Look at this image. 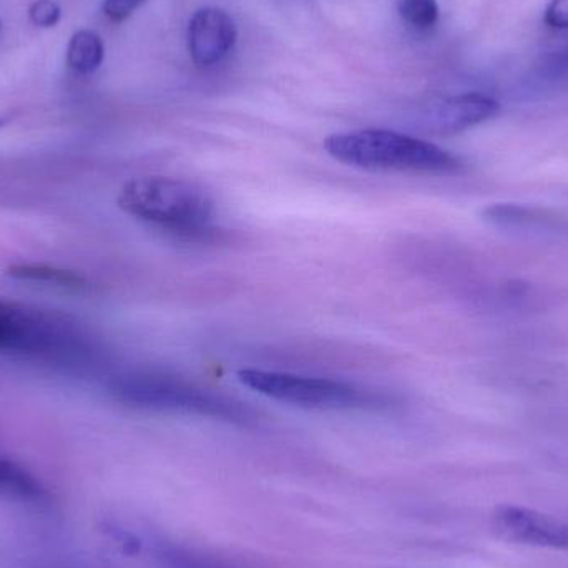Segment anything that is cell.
Returning a JSON list of instances; mask_svg holds the SVG:
<instances>
[{
  "mask_svg": "<svg viewBox=\"0 0 568 568\" xmlns=\"http://www.w3.org/2000/svg\"><path fill=\"white\" fill-rule=\"evenodd\" d=\"M0 354L73 367L93 366L99 359L95 341L72 317L2 297Z\"/></svg>",
  "mask_w": 568,
  "mask_h": 568,
  "instance_id": "1",
  "label": "cell"
},
{
  "mask_svg": "<svg viewBox=\"0 0 568 568\" xmlns=\"http://www.w3.org/2000/svg\"><path fill=\"white\" fill-rule=\"evenodd\" d=\"M105 47L99 33L92 30H79L73 33L67 49V63L73 72L89 75L102 65Z\"/></svg>",
  "mask_w": 568,
  "mask_h": 568,
  "instance_id": "13",
  "label": "cell"
},
{
  "mask_svg": "<svg viewBox=\"0 0 568 568\" xmlns=\"http://www.w3.org/2000/svg\"><path fill=\"white\" fill-rule=\"evenodd\" d=\"M116 203L126 215L180 239H205L212 233L215 203L205 190L186 180H130L120 190Z\"/></svg>",
  "mask_w": 568,
  "mask_h": 568,
  "instance_id": "2",
  "label": "cell"
},
{
  "mask_svg": "<svg viewBox=\"0 0 568 568\" xmlns=\"http://www.w3.org/2000/svg\"><path fill=\"white\" fill-rule=\"evenodd\" d=\"M397 10L404 22L417 30L430 29L439 20L437 0H399Z\"/></svg>",
  "mask_w": 568,
  "mask_h": 568,
  "instance_id": "14",
  "label": "cell"
},
{
  "mask_svg": "<svg viewBox=\"0 0 568 568\" xmlns=\"http://www.w3.org/2000/svg\"><path fill=\"white\" fill-rule=\"evenodd\" d=\"M109 390L113 399L135 409L189 414L236 424H248L253 419L252 410L239 400L156 371L116 374L110 377Z\"/></svg>",
  "mask_w": 568,
  "mask_h": 568,
  "instance_id": "3",
  "label": "cell"
},
{
  "mask_svg": "<svg viewBox=\"0 0 568 568\" xmlns=\"http://www.w3.org/2000/svg\"><path fill=\"white\" fill-rule=\"evenodd\" d=\"M3 123H6V120L0 119V126H2V125H3Z\"/></svg>",
  "mask_w": 568,
  "mask_h": 568,
  "instance_id": "18",
  "label": "cell"
},
{
  "mask_svg": "<svg viewBox=\"0 0 568 568\" xmlns=\"http://www.w3.org/2000/svg\"><path fill=\"white\" fill-rule=\"evenodd\" d=\"M145 0H103L102 10L112 22H123L129 19Z\"/></svg>",
  "mask_w": 568,
  "mask_h": 568,
  "instance_id": "16",
  "label": "cell"
},
{
  "mask_svg": "<svg viewBox=\"0 0 568 568\" xmlns=\"http://www.w3.org/2000/svg\"><path fill=\"white\" fill-rule=\"evenodd\" d=\"M243 386L306 409L349 410L379 409L387 400L373 390L363 389L349 383L324 379V377L297 376V374L276 373L265 369L239 371Z\"/></svg>",
  "mask_w": 568,
  "mask_h": 568,
  "instance_id": "5",
  "label": "cell"
},
{
  "mask_svg": "<svg viewBox=\"0 0 568 568\" xmlns=\"http://www.w3.org/2000/svg\"><path fill=\"white\" fill-rule=\"evenodd\" d=\"M484 220L500 232L530 239H560L568 235V222L546 209L523 203H496L487 206Z\"/></svg>",
  "mask_w": 568,
  "mask_h": 568,
  "instance_id": "8",
  "label": "cell"
},
{
  "mask_svg": "<svg viewBox=\"0 0 568 568\" xmlns=\"http://www.w3.org/2000/svg\"><path fill=\"white\" fill-rule=\"evenodd\" d=\"M140 547L149 552L153 566L156 568H236L225 560L209 556L203 550L185 544L173 542L166 537L143 536L139 537Z\"/></svg>",
  "mask_w": 568,
  "mask_h": 568,
  "instance_id": "11",
  "label": "cell"
},
{
  "mask_svg": "<svg viewBox=\"0 0 568 568\" xmlns=\"http://www.w3.org/2000/svg\"><path fill=\"white\" fill-rule=\"evenodd\" d=\"M490 527L504 542L568 550V524L537 510L520 506L499 507Z\"/></svg>",
  "mask_w": 568,
  "mask_h": 568,
  "instance_id": "6",
  "label": "cell"
},
{
  "mask_svg": "<svg viewBox=\"0 0 568 568\" xmlns=\"http://www.w3.org/2000/svg\"><path fill=\"white\" fill-rule=\"evenodd\" d=\"M499 112V102L493 97L464 93L440 100L430 106L426 123L437 133H459L494 119Z\"/></svg>",
  "mask_w": 568,
  "mask_h": 568,
  "instance_id": "9",
  "label": "cell"
},
{
  "mask_svg": "<svg viewBox=\"0 0 568 568\" xmlns=\"http://www.w3.org/2000/svg\"><path fill=\"white\" fill-rule=\"evenodd\" d=\"M190 57L200 67L222 62L239 39L235 20L225 10L205 7L196 10L189 23Z\"/></svg>",
  "mask_w": 568,
  "mask_h": 568,
  "instance_id": "7",
  "label": "cell"
},
{
  "mask_svg": "<svg viewBox=\"0 0 568 568\" xmlns=\"http://www.w3.org/2000/svg\"><path fill=\"white\" fill-rule=\"evenodd\" d=\"M544 20L552 29L568 30V0H550Z\"/></svg>",
  "mask_w": 568,
  "mask_h": 568,
  "instance_id": "17",
  "label": "cell"
},
{
  "mask_svg": "<svg viewBox=\"0 0 568 568\" xmlns=\"http://www.w3.org/2000/svg\"><path fill=\"white\" fill-rule=\"evenodd\" d=\"M7 275L20 282H32L50 284V286L62 287V290L85 291L90 284L79 273L70 270L57 268L50 265H37V263H20L10 266Z\"/></svg>",
  "mask_w": 568,
  "mask_h": 568,
  "instance_id": "12",
  "label": "cell"
},
{
  "mask_svg": "<svg viewBox=\"0 0 568 568\" xmlns=\"http://www.w3.org/2000/svg\"><path fill=\"white\" fill-rule=\"evenodd\" d=\"M0 500L45 510L52 507L53 496L29 467L0 453Z\"/></svg>",
  "mask_w": 568,
  "mask_h": 568,
  "instance_id": "10",
  "label": "cell"
},
{
  "mask_svg": "<svg viewBox=\"0 0 568 568\" xmlns=\"http://www.w3.org/2000/svg\"><path fill=\"white\" fill-rule=\"evenodd\" d=\"M29 16L33 26L40 27V29H50L59 23L62 9L55 0H36L30 6Z\"/></svg>",
  "mask_w": 568,
  "mask_h": 568,
  "instance_id": "15",
  "label": "cell"
},
{
  "mask_svg": "<svg viewBox=\"0 0 568 568\" xmlns=\"http://www.w3.org/2000/svg\"><path fill=\"white\" fill-rule=\"evenodd\" d=\"M324 149L337 162L356 169L454 173L463 166L447 150L393 130L336 133L324 140Z\"/></svg>",
  "mask_w": 568,
  "mask_h": 568,
  "instance_id": "4",
  "label": "cell"
}]
</instances>
